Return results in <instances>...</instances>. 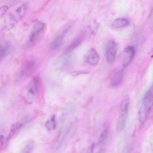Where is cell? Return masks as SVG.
Masks as SVG:
<instances>
[{
	"instance_id": "cell-1",
	"label": "cell",
	"mask_w": 153,
	"mask_h": 153,
	"mask_svg": "<svg viewBox=\"0 0 153 153\" xmlns=\"http://www.w3.org/2000/svg\"><path fill=\"white\" fill-rule=\"evenodd\" d=\"M45 29V24L40 22H36L34 25L29 35L28 44L30 46L37 44L42 37Z\"/></svg>"
},
{
	"instance_id": "cell-2",
	"label": "cell",
	"mask_w": 153,
	"mask_h": 153,
	"mask_svg": "<svg viewBox=\"0 0 153 153\" xmlns=\"http://www.w3.org/2000/svg\"><path fill=\"white\" fill-rule=\"evenodd\" d=\"M153 106V94L144 96L143 103L138 112V118L141 123L145 122Z\"/></svg>"
},
{
	"instance_id": "cell-3",
	"label": "cell",
	"mask_w": 153,
	"mask_h": 153,
	"mask_svg": "<svg viewBox=\"0 0 153 153\" xmlns=\"http://www.w3.org/2000/svg\"><path fill=\"white\" fill-rule=\"evenodd\" d=\"M70 28V26L69 25H65L57 31L50 43V47L51 49H56L61 46L64 38Z\"/></svg>"
},
{
	"instance_id": "cell-4",
	"label": "cell",
	"mask_w": 153,
	"mask_h": 153,
	"mask_svg": "<svg viewBox=\"0 0 153 153\" xmlns=\"http://www.w3.org/2000/svg\"><path fill=\"white\" fill-rule=\"evenodd\" d=\"M117 50V45L115 41L113 40L108 41L107 43L105 49V57L108 62L111 63L114 61Z\"/></svg>"
},
{
	"instance_id": "cell-5",
	"label": "cell",
	"mask_w": 153,
	"mask_h": 153,
	"mask_svg": "<svg viewBox=\"0 0 153 153\" xmlns=\"http://www.w3.org/2000/svg\"><path fill=\"white\" fill-rule=\"evenodd\" d=\"M37 65V62L34 60H28L25 62L19 70V76L21 78L28 76L35 70Z\"/></svg>"
},
{
	"instance_id": "cell-6",
	"label": "cell",
	"mask_w": 153,
	"mask_h": 153,
	"mask_svg": "<svg viewBox=\"0 0 153 153\" xmlns=\"http://www.w3.org/2000/svg\"><path fill=\"white\" fill-rule=\"evenodd\" d=\"M86 32L82 31L78 34L68 46L67 51H71L79 46L84 40L86 36Z\"/></svg>"
},
{
	"instance_id": "cell-7",
	"label": "cell",
	"mask_w": 153,
	"mask_h": 153,
	"mask_svg": "<svg viewBox=\"0 0 153 153\" xmlns=\"http://www.w3.org/2000/svg\"><path fill=\"white\" fill-rule=\"evenodd\" d=\"M28 4L25 3L19 6L15 11L14 15H13L11 17V20L16 23L21 19L25 15L27 8Z\"/></svg>"
},
{
	"instance_id": "cell-8",
	"label": "cell",
	"mask_w": 153,
	"mask_h": 153,
	"mask_svg": "<svg viewBox=\"0 0 153 153\" xmlns=\"http://www.w3.org/2000/svg\"><path fill=\"white\" fill-rule=\"evenodd\" d=\"M99 55L96 51L94 48H91L88 52L87 57L88 63L91 65H97L99 61Z\"/></svg>"
},
{
	"instance_id": "cell-9",
	"label": "cell",
	"mask_w": 153,
	"mask_h": 153,
	"mask_svg": "<svg viewBox=\"0 0 153 153\" xmlns=\"http://www.w3.org/2000/svg\"><path fill=\"white\" fill-rule=\"evenodd\" d=\"M123 76V71L122 69L116 71L111 78V85L115 87L120 85L122 81Z\"/></svg>"
},
{
	"instance_id": "cell-10",
	"label": "cell",
	"mask_w": 153,
	"mask_h": 153,
	"mask_svg": "<svg viewBox=\"0 0 153 153\" xmlns=\"http://www.w3.org/2000/svg\"><path fill=\"white\" fill-rule=\"evenodd\" d=\"M128 112L123 113L119 117L117 121L116 128L118 131L122 130L124 128L128 117Z\"/></svg>"
},
{
	"instance_id": "cell-11",
	"label": "cell",
	"mask_w": 153,
	"mask_h": 153,
	"mask_svg": "<svg viewBox=\"0 0 153 153\" xmlns=\"http://www.w3.org/2000/svg\"><path fill=\"white\" fill-rule=\"evenodd\" d=\"M129 23V20L126 18H118L112 22L111 26L113 28H118L127 26Z\"/></svg>"
},
{
	"instance_id": "cell-12",
	"label": "cell",
	"mask_w": 153,
	"mask_h": 153,
	"mask_svg": "<svg viewBox=\"0 0 153 153\" xmlns=\"http://www.w3.org/2000/svg\"><path fill=\"white\" fill-rule=\"evenodd\" d=\"M11 43L8 41H5L1 44L0 47V59H3L9 52Z\"/></svg>"
},
{
	"instance_id": "cell-13",
	"label": "cell",
	"mask_w": 153,
	"mask_h": 153,
	"mask_svg": "<svg viewBox=\"0 0 153 153\" xmlns=\"http://www.w3.org/2000/svg\"><path fill=\"white\" fill-rule=\"evenodd\" d=\"M130 103V98L128 95L123 97L120 104V109L121 112L124 113L127 112Z\"/></svg>"
},
{
	"instance_id": "cell-14",
	"label": "cell",
	"mask_w": 153,
	"mask_h": 153,
	"mask_svg": "<svg viewBox=\"0 0 153 153\" xmlns=\"http://www.w3.org/2000/svg\"><path fill=\"white\" fill-rule=\"evenodd\" d=\"M23 124L18 122L13 124L10 129V132L6 139L7 141H8L14 135L17 130L20 128L22 126Z\"/></svg>"
},
{
	"instance_id": "cell-15",
	"label": "cell",
	"mask_w": 153,
	"mask_h": 153,
	"mask_svg": "<svg viewBox=\"0 0 153 153\" xmlns=\"http://www.w3.org/2000/svg\"><path fill=\"white\" fill-rule=\"evenodd\" d=\"M34 143L33 141L30 140L23 146L20 153H32Z\"/></svg>"
},
{
	"instance_id": "cell-16",
	"label": "cell",
	"mask_w": 153,
	"mask_h": 153,
	"mask_svg": "<svg viewBox=\"0 0 153 153\" xmlns=\"http://www.w3.org/2000/svg\"><path fill=\"white\" fill-rule=\"evenodd\" d=\"M45 126L48 130L55 129L56 127V122L55 115L52 116L50 120H48L46 121Z\"/></svg>"
},
{
	"instance_id": "cell-17",
	"label": "cell",
	"mask_w": 153,
	"mask_h": 153,
	"mask_svg": "<svg viewBox=\"0 0 153 153\" xmlns=\"http://www.w3.org/2000/svg\"><path fill=\"white\" fill-rule=\"evenodd\" d=\"M108 134V129H105L102 132L99 137V141L100 143H103L107 139Z\"/></svg>"
},
{
	"instance_id": "cell-18",
	"label": "cell",
	"mask_w": 153,
	"mask_h": 153,
	"mask_svg": "<svg viewBox=\"0 0 153 153\" xmlns=\"http://www.w3.org/2000/svg\"><path fill=\"white\" fill-rule=\"evenodd\" d=\"M89 72L88 71L86 70L76 71L73 72L71 73V75L73 76H76L81 74H86Z\"/></svg>"
},
{
	"instance_id": "cell-19",
	"label": "cell",
	"mask_w": 153,
	"mask_h": 153,
	"mask_svg": "<svg viewBox=\"0 0 153 153\" xmlns=\"http://www.w3.org/2000/svg\"><path fill=\"white\" fill-rule=\"evenodd\" d=\"M8 9V7L6 6H2L0 7V14L1 16H3L5 13Z\"/></svg>"
},
{
	"instance_id": "cell-20",
	"label": "cell",
	"mask_w": 153,
	"mask_h": 153,
	"mask_svg": "<svg viewBox=\"0 0 153 153\" xmlns=\"http://www.w3.org/2000/svg\"><path fill=\"white\" fill-rule=\"evenodd\" d=\"M4 144V137L2 135H1L0 137V147L1 149L3 146Z\"/></svg>"
},
{
	"instance_id": "cell-21",
	"label": "cell",
	"mask_w": 153,
	"mask_h": 153,
	"mask_svg": "<svg viewBox=\"0 0 153 153\" xmlns=\"http://www.w3.org/2000/svg\"><path fill=\"white\" fill-rule=\"evenodd\" d=\"M94 145H92V146L90 148V149H89V153H93V149L94 148Z\"/></svg>"
},
{
	"instance_id": "cell-22",
	"label": "cell",
	"mask_w": 153,
	"mask_h": 153,
	"mask_svg": "<svg viewBox=\"0 0 153 153\" xmlns=\"http://www.w3.org/2000/svg\"><path fill=\"white\" fill-rule=\"evenodd\" d=\"M152 153H153V151H152Z\"/></svg>"
}]
</instances>
